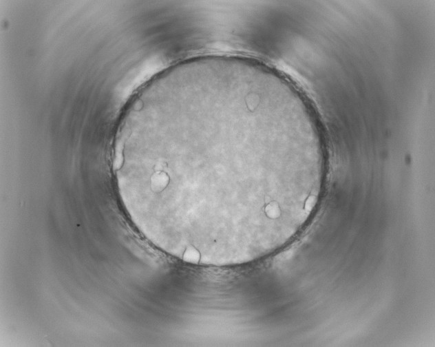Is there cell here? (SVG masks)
Returning <instances> with one entry per match:
<instances>
[{
	"label": "cell",
	"mask_w": 435,
	"mask_h": 347,
	"mask_svg": "<svg viewBox=\"0 0 435 347\" xmlns=\"http://www.w3.org/2000/svg\"><path fill=\"white\" fill-rule=\"evenodd\" d=\"M117 179L160 248L216 261L278 240L315 170L270 89L206 74L168 80L140 103Z\"/></svg>",
	"instance_id": "cell-1"
}]
</instances>
